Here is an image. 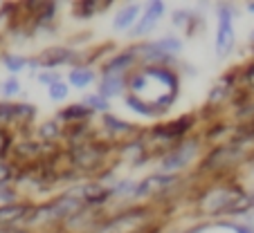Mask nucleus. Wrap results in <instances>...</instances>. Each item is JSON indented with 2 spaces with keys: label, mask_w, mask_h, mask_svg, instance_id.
Returning <instances> with one entry per match:
<instances>
[{
  "label": "nucleus",
  "mask_w": 254,
  "mask_h": 233,
  "mask_svg": "<svg viewBox=\"0 0 254 233\" xmlns=\"http://www.w3.org/2000/svg\"><path fill=\"white\" fill-rule=\"evenodd\" d=\"M128 86L135 92V99H139L144 105H149L155 114L162 112L167 105H171L178 88L176 76L164 70H146L142 74L133 76Z\"/></svg>",
  "instance_id": "f257e3e1"
},
{
  "label": "nucleus",
  "mask_w": 254,
  "mask_h": 233,
  "mask_svg": "<svg viewBox=\"0 0 254 233\" xmlns=\"http://www.w3.org/2000/svg\"><path fill=\"white\" fill-rule=\"evenodd\" d=\"M234 43V29H232V11L227 7H218V32H216V54L225 56Z\"/></svg>",
  "instance_id": "f03ea898"
},
{
  "label": "nucleus",
  "mask_w": 254,
  "mask_h": 233,
  "mask_svg": "<svg viewBox=\"0 0 254 233\" xmlns=\"http://www.w3.org/2000/svg\"><path fill=\"white\" fill-rule=\"evenodd\" d=\"M196 148L198 146L193 141L185 143L183 148H178L176 152H171L169 157L162 159V171H180L183 166H187L193 159V155H196Z\"/></svg>",
  "instance_id": "7ed1b4c3"
},
{
  "label": "nucleus",
  "mask_w": 254,
  "mask_h": 233,
  "mask_svg": "<svg viewBox=\"0 0 254 233\" xmlns=\"http://www.w3.org/2000/svg\"><path fill=\"white\" fill-rule=\"evenodd\" d=\"M77 209V202L74 200H61L59 204H50V206H43L41 211H36V215L32 218V222L36 220H52V218H61V215L70 213V211Z\"/></svg>",
  "instance_id": "20e7f679"
},
{
  "label": "nucleus",
  "mask_w": 254,
  "mask_h": 233,
  "mask_svg": "<svg viewBox=\"0 0 254 233\" xmlns=\"http://www.w3.org/2000/svg\"><path fill=\"white\" fill-rule=\"evenodd\" d=\"M173 182V177H169V175H153V177H149V180H144L142 184L137 186V190H135V195H153V193H158V190H162V188H167L169 184Z\"/></svg>",
  "instance_id": "39448f33"
},
{
  "label": "nucleus",
  "mask_w": 254,
  "mask_h": 233,
  "mask_svg": "<svg viewBox=\"0 0 254 233\" xmlns=\"http://www.w3.org/2000/svg\"><path fill=\"white\" fill-rule=\"evenodd\" d=\"M162 14H164V5H162V2H151L149 9H146V16H144L142 23L137 25L135 34H144V32H149V29H153V25L158 23V18Z\"/></svg>",
  "instance_id": "423d86ee"
},
{
  "label": "nucleus",
  "mask_w": 254,
  "mask_h": 233,
  "mask_svg": "<svg viewBox=\"0 0 254 233\" xmlns=\"http://www.w3.org/2000/svg\"><path fill=\"white\" fill-rule=\"evenodd\" d=\"M183 47L178 38H164V41H158V43H151L149 47H144V54H151V56H162V54L169 52H178Z\"/></svg>",
  "instance_id": "0eeeda50"
},
{
  "label": "nucleus",
  "mask_w": 254,
  "mask_h": 233,
  "mask_svg": "<svg viewBox=\"0 0 254 233\" xmlns=\"http://www.w3.org/2000/svg\"><path fill=\"white\" fill-rule=\"evenodd\" d=\"M122 88H124V81H122V76H117V74H106L104 83H101V94H104V96H115V94H120Z\"/></svg>",
  "instance_id": "6e6552de"
},
{
  "label": "nucleus",
  "mask_w": 254,
  "mask_h": 233,
  "mask_svg": "<svg viewBox=\"0 0 254 233\" xmlns=\"http://www.w3.org/2000/svg\"><path fill=\"white\" fill-rule=\"evenodd\" d=\"M137 14H139V7L137 5L124 7V9L117 14V18H115V29H126L135 18H137Z\"/></svg>",
  "instance_id": "1a4fd4ad"
},
{
  "label": "nucleus",
  "mask_w": 254,
  "mask_h": 233,
  "mask_svg": "<svg viewBox=\"0 0 254 233\" xmlns=\"http://www.w3.org/2000/svg\"><path fill=\"white\" fill-rule=\"evenodd\" d=\"M65 58H70V52L67 49H63V47H52V49H48V52L41 56V65H57V63H63Z\"/></svg>",
  "instance_id": "9d476101"
},
{
  "label": "nucleus",
  "mask_w": 254,
  "mask_h": 233,
  "mask_svg": "<svg viewBox=\"0 0 254 233\" xmlns=\"http://www.w3.org/2000/svg\"><path fill=\"white\" fill-rule=\"evenodd\" d=\"M25 213H27L25 206H2L0 209V224H11L14 220L23 218Z\"/></svg>",
  "instance_id": "9b49d317"
},
{
  "label": "nucleus",
  "mask_w": 254,
  "mask_h": 233,
  "mask_svg": "<svg viewBox=\"0 0 254 233\" xmlns=\"http://www.w3.org/2000/svg\"><path fill=\"white\" fill-rule=\"evenodd\" d=\"M70 81L74 88H86L92 81V72L90 70H72L70 72Z\"/></svg>",
  "instance_id": "f8f14e48"
},
{
  "label": "nucleus",
  "mask_w": 254,
  "mask_h": 233,
  "mask_svg": "<svg viewBox=\"0 0 254 233\" xmlns=\"http://www.w3.org/2000/svg\"><path fill=\"white\" fill-rule=\"evenodd\" d=\"M126 105H128V108H133L135 112H139V114H155L149 105H144L142 101L135 99V96H128V99H126Z\"/></svg>",
  "instance_id": "ddd939ff"
},
{
  "label": "nucleus",
  "mask_w": 254,
  "mask_h": 233,
  "mask_svg": "<svg viewBox=\"0 0 254 233\" xmlns=\"http://www.w3.org/2000/svg\"><path fill=\"white\" fill-rule=\"evenodd\" d=\"M5 67H7V70H11V72L23 70V67H25V58H20V56H5Z\"/></svg>",
  "instance_id": "4468645a"
},
{
  "label": "nucleus",
  "mask_w": 254,
  "mask_h": 233,
  "mask_svg": "<svg viewBox=\"0 0 254 233\" xmlns=\"http://www.w3.org/2000/svg\"><path fill=\"white\" fill-rule=\"evenodd\" d=\"M65 94H67V88L63 86L61 81L59 83H54V86H50V96H52V99H65Z\"/></svg>",
  "instance_id": "2eb2a0df"
},
{
  "label": "nucleus",
  "mask_w": 254,
  "mask_h": 233,
  "mask_svg": "<svg viewBox=\"0 0 254 233\" xmlns=\"http://www.w3.org/2000/svg\"><path fill=\"white\" fill-rule=\"evenodd\" d=\"M74 114H77V117H86L88 108H83V105H72V108H67L65 112H63V117H65V119H74Z\"/></svg>",
  "instance_id": "dca6fc26"
},
{
  "label": "nucleus",
  "mask_w": 254,
  "mask_h": 233,
  "mask_svg": "<svg viewBox=\"0 0 254 233\" xmlns=\"http://www.w3.org/2000/svg\"><path fill=\"white\" fill-rule=\"evenodd\" d=\"M86 103L90 105V108H97V110H106V108H108V103H106L101 96H86Z\"/></svg>",
  "instance_id": "f3484780"
},
{
  "label": "nucleus",
  "mask_w": 254,
  "mask_h": 233,
  "mask_svg": "<svg viewBox=\"0 0 254 233\" xmlns=\"http://www.w3.org/2000/svg\"><path fill=\"white\" fill-rule=\"evenodd\" d=\"M0 90H2V94H14V92H18V81L9 79V81H7L5 86L0 88Z\"/></svg>",
  "instance_id": "a211bd4d"
},
{
  "label": "nucleus",
  "mask_w": 254,
  "mask_h": 233,
  "mask_svg": "<svg viewBox=\"0 0 254 233\" xmlns=\"http://www.w3.org/2000/svg\"><path fill=\"white\" fill-rule=\"evenodd\" d=\"M41 81L48 83V86H54V83H59V76L57 74H43L41 76Z\"/></svg>",
  "instance_id": "6ab92c4d"
},
{
  "label": "nucleus",
  "mask_w": 254,
  "mask_h": 233,
  "mask_svg": "<svg viewBox=\"0 0 254 233\" xmlns=\"http://www.w3.org/2000/svg\"><path fill=\"white\" fill-rule=\"evenodd\" d=\"M248 222H250V227H252V231H254V213L248 215Z\"/></svg>",
  "instance_id": "aec40b11"
},
{
  "label": "nucleus",
  "mask_w": 254,
  "mask_h": 233,
  "mask_svg": "<svg viewBox=\"0 0 254 233\" xmlns=\"http://www.w3.org/2000/svg\"><path fill=\"white\" fill-rule=\"evenodd\" d=\"M250 11H254V5H250Z\"/></svg>",
  "instance_id": "412c9836"
},
{
  "label": "nucleus",
  "mask_w": 254,
  "mask_h": 233,
  "mask_svg": "<svg viewBox=\"0 0 254 233\" xmlns=\"http://www.w3.org/2000/svg\"><path fill=\"white\" fill-rule=\"evenodd\" d=\"M252 38H254V34H252Z\"/></svg>",
  "instance_id": "4be33fe9"
}]
</instances>
